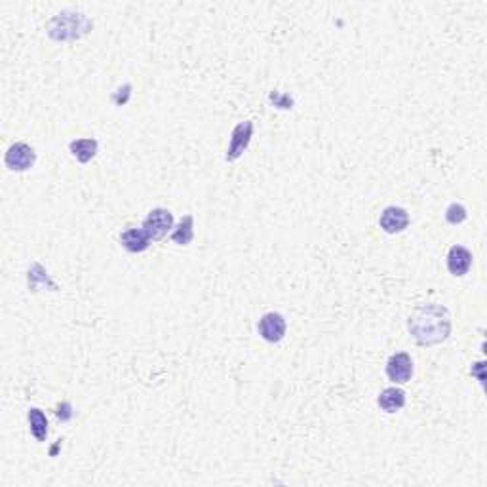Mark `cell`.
Listing matches in <instances>:
<instances>
[{"label": "cell", "instance_id": "1", "mask_svg": "<svg viewBox=\"0 0 487 487\" xmlns=\"http://www.w3.org/2000/svg\"><path fill=\"white\" fill-rule=\"evenodd\" d=\"M408 329L419 345H440L451 335V314L446 306L436 303L415 306L408 320Z\"/></svg>", "mask_w": 487, "mask_h": 487}, {"label": "cell", "instance_id": "2", "mask_svg": "<svg viewBox=\"0 0 487 487\" xmlns=\"http://www.w3.org/2000/svg\"><path fill=\"white\" fill-rule=\"evenodd\" d=\"M94 27V23L79 11H63L51 17L46 29L54 40H76L88 34Z\"/></svg>", "mask_w": 487, "mask_h": 487}, {"label": "cell", "instance_id": "3", "mask_svg": "<svg viewBox=\"0 0 487 487\" xmlns=\"http://www.w3.org/2000/svg\"><path fill=\"white\" fill-rule=\"evenodd\" d=\"M141 227L151 240H162L174 229V214L166 208H154L143 219Z\"/></svg>", "mask_w": 487, "mask_h": 487}, {"label": "cell", "instance_id": "4", "mask_svg": "<svg viewBox=\"0 0 487 487\" xmlns=\"http://www.w3.org/2000/svg\"><path fill=\"white\" fill-rule=\"evenodd\" d=\"M34 160H36L34 149L23 141L10 145L4 154L6 168L11 171H27L29 168H33Z\"/></svg>", "mask_w": 487, "mask_h": 487}, {"label": "cell", "instance_id": "5", "mask_svg": "<svg viewBox=\"0 0 487 487\" xmlns=\"http://www.w3.org/2000/svg\"><path fill=\"white\" fill-rule=\"evenodd\" d=\"M286 329L288 323L280 312H266L257 322V331L261 339H265L266 343H280L286 337Z\"/></svg>", "mask_w": 487, "mask_h": 487}, {"label": "cell", "instance_id": "6", "mask_svg": "<svg viewBox=\"0 0 487 487\" xmlns=\"http://www.w3.org/2000/svg\"><path fill=\"white\" fill-rule=\"evenodd\" d=\"M386 375L394 385H403L413 377V360L408 352H396L386 362Z\"/></svg>", "mask_w": 487, "mask_h": 487}, {"label": "cell", "instance_id": "7", "mask_svg": "<svg viewBox=\"0 0 487 487\" xmlns=\"http://www.w3.org/2000/svg\"><path fill=\"white\" fill-rule=\"evenodd\" d=\"M251 136H253V122H240L236 128L231 134V143H229L227 154H225V160L227 162H234L242 156V153L248 149L249 141H251Z\"/></svg>", "mask_w": 487, "mask_h": 487}, {"label": "cell", "instance_id": "8", "mask_svg": "<svg viewBox=\"0 0 487 487\" xmlns=\"http://www.w3.org/2000/svg\"><path fill=\"white\" fill-rule=\"evenodd\" d=\"M379 225L386 234L402 233L409 225L408 210H403L400 206H388V208L381 211Z\"/></svg>", "mask_w": 487, "mask_h": 487}, {"label": "cell", "instance_id": "9", "mask_svg": "<svg viewBox=\"0 0 487 487\" xmlns=\"http://www.w3.org/2000/svg\"><path fill=\"white\" fill-rule=\"evenodd\" d=\"M472 251L465 246H451L448 253V271L453 276H465L472 266Z\"/></svg>", "mask_w": 487, "mask_h": 487}, {"label": "cell", "instance_id": "10", "mask_svg": "<svg viewBox=\"0 0 487 487\" xmlns=\"http://www.w3.org/2000/svg\"><path fill=\"white\" fill-rule=\"evenodd\" d=\"M120 244L130 253H141L151 246V239L143 227H128L124 233L120 234Z\"/></svg>", "mask_w": 487, "mask_h": 487}, {"label": "cell", "instance_id": "11", "mask_svg": "<svg viewBox=\"0 0 487 487\" xmlns=\"http://www.w3.org/2000/svg\"><path fill=\"white\" fill-rule=\"evenodd\" d=\"M406 400L408 398H406V392L402 388L388 386V388L381 392L379 398H377V403H379V408L383 411H386V413H396V411H400L406 406Z\"/></svg>", "mask_w": 487, "mask_h": 487}, {"label": "cell", "instance_id": "12", "mask_svg": "<svg viewBox=\"0 0 487 487\" xmlns=\"http://www.w3.org/2000/svg\"><path fill=\"white\" fill-rule=\"evenodd\" d=\"M97 141L94 137H88V139H74V141L69 143V151L73 154L74 159L79 160L80 164H88L94 156L97 154Z\"/></svg>", "mask_w": 487, "mask_h": 487}, {"label": "cell", "instance_id": "13", "mask_svg": "<svg viewBox=\"0 0 487 487\" xmlns=\"http://www.w3.org/2000/svg\"><path fill=\"white\" fill-rule=\"evenodd\" d=\"M194 239V219L193 216H185L171 231V240L177 246H189Z\"/></svg>", "mask_w": 487, "mask_h": 487}, {"label": "cell", "instance_id": "14", "mask_svg": "<svg viewBox=\"0 0 487 487\" xmlns=\"http://www.w3.org/2000/svg\"><path fill=\"white\" fill-rule=\"evenodd\" d=\"M29 425H31V434L36 438V442H44L48 436V419L39 408L29 409Z\"/></svg>", "mask_w": 487, "mask_h": 487}, {"label": "cell", "instance_id": "15", "mask_svg": "<svg viewBox=\"0 0 487 487\" xmlns=\"http://www.w3.org/2000/svg\"><path fill=\"white\" fill-rule=\"evenodd\" d=\"M446 221H448L449 225H461L463 221H466V208L465 206L453 202V204L449 206L448 210H446Z\"/></svg>", "mask_w": 487, "mask_h": 487}, {"label": "cell", "instance_id": "16", "mask_svg": "<svg viewBox=\"0 0 487 487\" xmlns=\"http://www.w3.org/2000/svg\"><path fill=\"white\" fill-rule=\"evenodd\" d=\"M131 96V84H124V88H119V90L113 94V103L114 105H126L128 99Z\"/></svg>", "mask_w": 487, "mask_h": 487}, {"label": "cell", "instance_id": "17", "mask_svg": "<svg viewBox=\"0 0 487 487\" xmlns=\"http://www.w3.org/2000/svg\"><path fill=\"white\" fill-rule=\"evenodd\" d=\"M56 415H57V419H61V421H69V419H73V406L69 402H63V403H59L57 406V411H56Z\"/></svg>", "mask_w": 487, "mask_h": 487}, {"label": "cell", "instance_id": "18", "mask_svg": "<svg viewBox=\"0 0 487 487\" xmlns=\"http://www.w3.org/2000/svg\"><path fill=\"white\" fill-rule=\"evenodd\" d=\"M271 99L276 103L280 109H291V105H293V99H291L288 94H283V96H280V97H278V94H272Z\"/></svg>", "mask_w": 487, "mask_h": 487}]
</instances>
